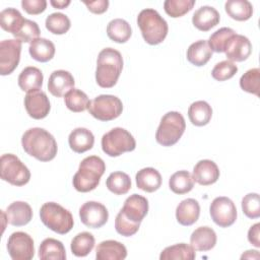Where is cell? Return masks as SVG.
Listing matches in <instances>:
<instances>
[{
  "label": "cell",
  "instance_id": "cell-1",
  "mask_svg": "<svg viewBox=\"0 0 260 260\" xmlns=\"http://www.w3.org/2000/svg\"><path fill=\"white\" fill-rule=\"evenodd\" d=\"M21 145L28 155L40 161L52 160L58 151L54 136L40 127L26 130L21 137Z\"/></svg>",
  "mask_w": 260,
  "mask_h": 260
},
{
  "label": "cell",
  "instance_id": "cell-2",
  "mask_svg": "<svg viewBox=\"0 0 260 260\" xmlns=\"http://www.w3.org/2000/svg\"><path fill=\"white\" fill-rule=\"evenodd\" d=\"M123 58L119 51L113 48L103 49L98 56L95 81L103 88L113 87L122 72Z\"/></svg>",
  "mask_w": 260,
  "mask_h": 260
},
{
  "label": "cell",
  "instance_id": "cell-3",
  "mask_svg": "<svg viewBox=\"0 0 260 260\" xmlns=\"http://www.w3.org/2000/svg\"><path fill=\"white\" fill-rule=\"evenodd\" d=\"M106 171L105 161L96 155L86 156L79 164L78 171L73 176V187L82 193L94 190Z\"/></svg>",
  "mask_w": 260,
  "mask_h": 260
},
{
  "label": "cell",
  "instance_id": "cell-4",
  "mask_svg": "<svg viewBox=\"0 0 260 260\" xmlns=\"http://www.w3.org/2000/svg\"><path fill=\"white\" fill-rule=\"evenodd\" d=\"M137 24L144 41L149 45L160 44L168 35L169 26L167 21L152 8H146L139 12Z\"/></svg>",
  "mask_w": 260,
  "mask_h": 260
},
{
  "label": "cell",
  "instance_id": "cell-5",
  "mask_svg": "<svg viewBox=\"0 0 260 260\" xmlns=\"http://www.w3.org/2000/svg\"><path fill=\"white\" fill-rule=\"evenodd\" d=\"M40 217L48 229L60 235L69 233L74 224L71 212L56 202L44 203L40 209Z\"/></svg>",
  "mask_w": 260,
  "mask_h": 260
},
{
  "label": "cell",
  "instance_id": "cell-6",
  "mask_svg": "<svg viewBox=\"0 0 260 260\" xmlns=\"http://www.w3.org/2000/svg\"><path fill=\"white\" fill-rule=\"evenodd\" d=\"M186 129V122L183 115L176 111L165 114L159 122L155 133V140L162 146L176 144Z\"/></svg>",
  "mask_w": 260,
  "mask_h": 260
},
{
  "label": "cell",
  "instance_id": "cell-7",
  "mask_svg": "<svg viewBox=\"0 0 260 260\" xmlns=\"http://www.w3.org/2000/svg\"><path fill=\"white\" fill-rule=\"evenodd\" d=\"M136 141L132 134L126 129L116 127L102 137V149L109 156L116 157L124 152L133 151Z\"/></svg>",
  "mask_w": 260,
  "mask_h": 260
},
{
  "label": "cell",
  "instance_id": "cell-8",
  "mask_svg": "<svg viewBox=\"0 0 260 260\" xmlns=\"http://www.w3.org/2000/svg\"><path fill=\"white\" fill-rule=\"evenodd\" d=\"M1 179L13 186H23L30 179V172L27 167L12 153L2 154L0 158Z\"/></svg>",
  "mask_w": 260,
  "mask_h": 260
},
{
  "label": "cell",
  "instance_id": "cell-9",
  "mask_svg": "<svg viewBox=\"0 0 260 260\" xmlns=\"http://www.w3.org/2000/svg\"><path fill=\"white\" fill-rule=\"evenodd\" d=\"M87 110L95 119L107 122L118 118L122 114L123 104L116 95L101 94L90 101Z\"/></svg>",
  "mask_w": 260,
  "mask_h": 260
},
{
  "label": "cell",
  "instance_id": "cell-10",
  "mask_svg": "<svg viewBox=\"0 0 260 260\" xmlns=\"http://www.w3.org/2000/svg\"><path fill=\"white\" fill-rule=\"evenodd\" d=\"M209 213L214 221L220 228H228L234 224L237 219V208L235 203L228 197L220 196L212 200Z\"/></svg>",
  "mask_w": 260,
  "mask_h": 260
},
{
  "label": "cell",
  "instance_id": "cell-11",
  "mask_svg": "<svg viewBox=\"0 0 260 260\" xmlns=\"http://www.w3.org/2000/svg\"><path fill=\"white\" fill-rule=\"evenodd\" d=\"M7 250L13 260H30L35 255L34 240L24 232H14L8 238Z\"/></svg>",
  "mask_w": 260,
  "mask_h": 260
},
{
  "label": "cell",
  "instance_id": "cell-12",
  "mask_svg": "<svg viewBox=\"0 0 260 260\" xmlns=\"http://www.w3.org/2000/svg\"><path fill=\"white\" fill-rule=\"evenodd\" d=\"M21 43L17 39L3 40L0 43V74L9 75L18 66Z\"/></svg>",
  "mask_w": 260,
  "mask_h": 260
},
{
  "label": "cell",
  "instance_id": "cell-13",
  "mask_svg": "<svg viewBox=\"0 0 260 260\" xmlns=\"http://www.w3.org/2000/svg\"><path fill=\"white\" fill-rule=\"evenodd\" d=\"M79 217L85 226L99 229L108 221L109 212L104 204L96 201H87L79 208Z\"/></svg>",
  "mask_w": 260,
  "mask_h": 260
},
{
  "label": "cell",
  "instance_id": "cell-14",
  "mask_svg": "<svg viewBox=\"0 0 260 260\" xmlns=\"http://www.w3.org/2000/svg\"><path fill=\"white\" fill-rule=\"evenodd\" d=\"M24 108L29 117L41 120L48 116L51 105L46 92L39 89L26 93L24 96Z\"/></svg>",
  "mask_w": 260,
  "mask_h": 260
},
{
  "label": "cell",
  "instance_id": "cell-15",
  "mask_svg": "<svg viewBox=\"0 0 260 260\" xmlns=\"http://www.w3.org/2000/svg\"><path fill=\"white\" fill-rule=\"evenodd\" d=\"M252 52V45L249 39L243 35L235 34L229 40L225 46V56L228 60L235 62H243L248 59Z\"/></svg>",
  "mask_w": 260,
  "mask_h": 260
},
{
  "label": "cell",
  "instance_id": "cell-16",
  "mask_svg": "<svg viewBox=\"0 0 260 260\" xmlns=\"http://www.w3.org/2000/svg\"><path fill=\"white\" fill-rule=\"evenodd\" d=\"M129 220L140 223L148 212V201L139 194L130 195L120 210Z\"/></svg>",
  "mask_w": 260,
  "mask_h": 260
},
{
  "label": "cell",
  "instance_id": "cell-17",
  "mask_svg": "<svg viewBox=\"0 0 260 260\" xmlns=\"http://www.w3.org/2000/svg\"><path fill=\"white\" fill-rule=\"evenodd\" d=\"M75 84L74 78L69 71L55 70L51 73L48 80V89L56 98L65 95Z\"/></svg>",
  "mask_w": 260,
  "mask_h": 260
},
{
  "label": "cell",
  "instance_id": "cell-18",
  "mask_svg": "<svg viewBox=\"0 0 260 260\" xmlns=\"http://www.w3.org/2000/svg\"><path fill=\"white\" fill-rule=\"evenodd\" d=\"M219 174V169L213 160L201 159L195 165L192 176L199 185L208 186L218 180Z\"/></svg>",
  "mask_w": 260,
  "mask_h": 260
},
{
  "label": "cell",
  "instance_id": "cell-19",
  "mask_svg": "<svg viewBox=\"0 0 260 260\" xmlns=\"http://www.w3.org/2000/svg\"><path fill=\"white\" fill-rule=\"evenodd\" d=\"M219 20L220 15L218 11L214 7L208 5H204L198 8L192 16L193 25L201 31H208L217 25Z\"/></svg>",
  "mask_w": 260,
  "mask_h": 260
},
{
  "label": "cell",
  "instance_id": "cell-20",
  "mask_svg": "<svg viewBox=\"0 0 260 260\" xmlns=\"http://www.w3.org/2000/svg\"><path fill=\"white\" fill-rule=\"evenodd\" d=\"M6 217L8 223L11 225L22 226L31 220L32 209L30 205L24 201H14L7 207Z\"/></svg>",
  "mask_w": 260,
  "mask_h": 260
},
{
  "label": "cell",
  "instance_id": "cell-21",
  "mask_svg": "<svg viewBox=\"0 0 260 260\" xmlns=\"http://www.w3.org/2000/svg\"><path fill=\"white\" fill-rule=\"evenodd\" d=\"M200 215V205L197 200L187 198L182 200L176 208L177 221L185 226L195 223Z\"/></svg>",
  "mask_w": 260,
  "mask_h": 260
},
{
  "label": "cell",
  "instance_id": "cell-22",
  "mask_svg": "<svg viewBox=\"0 0 260 260\" xmlns=\"http://www.w3.org/2000/svg\"><path fill=\"white\" fill-rule=\"evenodd\" d=\"M126 256V247L115 240L103 241L95 249L96 260H123Z\"/></svg>",
  "mask_w": 260,
  "mask_h": 260
},
{
  "label": "cell",
  "instance_id": "cell-23",
  "mask_svg": "<svg viewBox=\"0 0 260 260\" xmlns=\"http://www.w3.org/2000/svg\"><path fill=\"white\" fill-rule=\"evenodd\" d=\"M190 244L195 251H209L216 244V234L209 226H199L191 234Z\"/></svg>",
  "mask_w": 260,
  "mask_h": 260
},
{
  "label": "cell",
  "instance_id": "cell-24",
  "mask_svg": "<svg viewBox=\"0 0 260 260\" xmlns=\"http://www.w3.org/2000/svg\"><path fill=\"white\" fill-rule=\"evenodd\" d=\"M70 148L76 153H83L92 148L94 143V136L92 132L86 128H75L68 137Z\"/></svg>",
  "mask_w": 260,
  "mask_h": 260
},
{
  "label": "cell",
  "instance_id": "cell-25",
  "mask_svg": "<svg viewBox=\"0 0 260 260\" xmlns=\"http://www.w3.org/2000/svg\"><path fill=\"white\" fill-rule=\"evenodd\" d=\"M136 185L144 192L152 193L161 186V176L154 168H143L135 176Z\"/></svg>",
  "mask_w": 260,
  "mask_h": 260
},
{
  "label": "cell",
  "instance_id": "cell-26",
  "mask_svg": "<svg viewBox=\"0 0 260 260\" xmlns=\"http://www.w3.org/2000/svg\"><path fill=\"white\" fill-rule=\"evenodd\" d=\"M43 73L42 71L35 67L28 66L25 67L18 76V85L21 90L27 92L39 90L43 85Z\"/></svg>",
  "mask_w": 260,
  "mask_h": 260
},
{
  "label": "cell",
  "instance_id": "cell-27",
  "mask_svg": "<svg viewBox=\"0 0 260 260\" xmlns=\"http://www.w3.org/2000/svg\"><path fill=\"white\" fill-rule=\"evenodd\" d=\"M212 57V51L205 40H199L191 44L187 50V60L195 66L205 65Z\"/></svg>",
  "mask_w": 260,
  "mask_h": 260
},
{
  "label": "cell",
  "instance_id": "cell-28",
  "mask_svg": "<svg viewBox=\"0 0 260 260\" xmlns=\"http://www.w3.org/2000/svg\"><path fill=\"white\" fill-rule=\"evenodd\" d=\"M39 257L42 260H65L66 250L61 241L47 238L40 245Z\"/></svg>",
  "mask_w": 260,
  "mask_h": 260
},
{
  "label": "cell",
  "instance_id": "cell-29",
  "mask_svg": "<svg viewBox=\"0 0 260 260\" xmlns=\"http://www.w3.org/2000/svg\"><path fill=\"white\" fill-rule=\"evenodd\" d=\"M29 55L39 62H48L55 55V45L50 40L38 38L34 40L28 47Z\"/></svg>",
  "mask_w": 260,
  "mask_h": 260
},
{
  "label": "cell",
  "instance_id": "cell-30",
  "mask_svg": "<svg viewBox=\"0 0 260 260\" xmlns=\"http://www.w3.org/2000/svg\"><path fill=\"white\" fill-rule=\"evenodd\" d=\"M190 122L195 126H205L212 117V109L205 101H197L190 105L188 109Z\"/></svg>",
  "mask_w": 260,
  "mask_h": 260
},
{
  "label": "cell",
  "instance_id": "cell-31",
  "mask_svg": "<svg viewBox=\"0 0 260 260\" xmlns=\"http://www.w3.org/2000/svg\"><path fill=\"white\" fill-rule=\"evenodd\" d=\"M224 9L230 17L238 21L248 20L253 14V6L248 0H228Z\"/></svg>",
  "mask_w": 260,
  "mask_h": 260
},
{
  "label": "cell",
  "instance_id": "cell-32",
  "mask_svg": "<svg viewBox=\"0 0 260 260\" xmlns=\"http://www.w3.org/2000/svg\"><path fill=\"white\" fill-rule=\"evenodd\" d=\"M107 35L113 42L123 44L130 39L132 29L130 24L125 19L116 18L108 23Z\"/></svg>",
  "mask_w": 260,
  "mask_h": 260
},
{
  "label": "cell",
  "instance_id": "cell-33",
  "mask_svg": "<svg viewBox=\"0 0 260 260\" xmlns=\"http://www.w3.org/2000/svg\"><path fill=\"white\" fill-rule=\"evenodd\" d=\"M193 176L188 171H178L174 173L169 180V187L175 194H186L194 187Z\"/></svg>",
  "mask_w": 260,
  "mask_h": 260
},
{
  "label": "cell",
  "instance_id": "cell-34",
  "mask_svg": "<svg viewBox=\"0 0 260 260\" xmlns=\"http://www.w3.org/2000/svg\"><path fill=\"white\" fill-rule=\"evenodd\" d=\"M195 257V250L192 246L185 243L169 246L165 248L159 255L160 260H193Z\"/></svg>",
  "mask_w": 260,
  "mask_h": 260
},
{
  "label": "cell",
  "instance_id": "cell-35",
  "mask_svg": "<svg viewBox=\"0 0 260 260\" xmlns=\"http://www.w3.org/2000/svg\"><path fill=\"white\" fill-rule=\"evenodd\" d=\"M94 246V237L88 232L77 234L71 241L70 249L76 257H85L88 255Z\"/></svg>",
  "mask_w": 260,
  "mask_h": 260
},
{
  "label": "cell",
  "instance_id": "cell-36",
  "mask_svg": "<svg viewBox=\"0 0 260 260\" xmlns=\"http://www.w3.org/2000/svg\"><path fill=\"white\" fill-rule=\"evenodd\" d=\"M25 18L15 8H5L0 12V25L1 27L13 36L20 28Z\"/></svg>",
  "mask_w": 260,
  "mask_h": 260
},
{
  "label": "cell",
  "instance_id": "cell-37",
  "mask_svg": "<svg viewBox=\"0 0 260 260\" xmlns=\"http://www.w3.org/2000/svg\"><path fill=\"white\" fill-rule=\"evenodd\" d=\"M107 188L116 195H124L131 189V179L124 172H114L106 181Z\"/></svg>",
  "mask_w": 260,
  "mask_h": 260
},
{
  "label": "cell",
  "instance_id": "cell-38",
  "mask_svg": "<svg viewBox=\"0 0 260 260\" xmlns=\"http://www.w3.org/2000/svg\"><path fill=\"white\" fill-rule=\"evenodd\" d=\"M65 106L74 113H80L87 110L90 101L85 92L78 88H71L64 95Z\"/></svg>",
  "mask_w": 260,
  "mask_h": 260
},
{
  "label": "cell",
  "instance_id": "cell-39",
  "mask_svg": "<svg viewBox=\"0 0 260 260\" xmlns=\"http://www.w3.org/2000/svg\"><path fill=\"white\" fill-rule=\"evenodd\" d=\"M45 25L46 28L54 35H64L69 30L71 22L69 17L64 13L54 12L47 16Z\"/></svg>",
  "mask_w": 260,
  "mask_h": 260
},
{
  "label": "cell",
  "instance_id": "cell-40",
  "mask_svg": "<svg viewBox=\"0 0 260 260\" xmlns=\"http://www.w3.org/2000/svg\"><path fill=\"white\" fill-rule=\"evenodd\" d=\"M236 34L233 28L230 27H221L214 31L208 40V45L212 52L223 53L225 50V46L231 39Z\"/></svg>",
  "mask_w": 260,
  "mask_h": 260
},
{
  "label": "cell",
  "instance_id": "cell-41",
  "mask_svg": "<svg viewBox=\"0 0 260 260\" xmlns=\"http://www.w3.org/2000/svg\"><path fill=\"white\" fill-rule=\"evenodd\" d=\"M195 5V0H166L164 9L173 18L181 17L188 13Z\"/></svg>",
  "mask_w": 260,
  "mask_h": 260
},
{
  "label": "cell",
  "instance_id": "cell-42",
  "mask_svg": "<svg viewBox=\"0 0 260 260\" xmlns=\"http://www.w3.org/2000/svg\"><path fill=\"white\" fill-rule=\"evenodd\" d=\"M240 86L243 90L259 95L260 86V69L252 68L246 71L240 78Z\"/></svg>",
  "mask_w": 260,
  "mask_h": 260
},
{
  "label": "cell",
  "instance_id": "cell-43",
  "mask_svg": "<svg viewBox=\"0 0 260 260\" xmlns=\"http://www.w3.org/2000/svg\"><path fill=\"white\" fill-rule=\"evenodd\" d=\"M41 34L40 27L38 23L30 19H24L23 23L21 24L20 28L17 30V32L14 35L15 39L19 40L20 42L24 43H31L34 40L38 39Z\"/></svg>",
  "mask_w": 260,
  "mask_h": 260
},
{
  "label": "cell",
  "instance_id": "cell-44",
  "mask_svg": "<svg viewBox=\"0 0 260 260\" xmlns=\"http://www.w3.org/2000/svg\"><path fill=\"white\" fill-rule=\"evenodd\" d=\"M237 72L238 66L234 62L230 60H223L213 67L211 76L217 81H225L232 78Z\"/></svg>",
  "mask_w": 260,
  "mask_h": 260
},
{
  "label": "cell",
  "instance_id": "cell-45",
  "mask_svg": "<svg viewBox=\"0 0 260 260\" xmlns=\"http://www.w3.org/2000/svg\"><path fill=\"white\" fill-rule=\"evenodd\" d=\"M242 210L244 214L251 219L260 216V198L257 193H249L242 199Z\"/></svg>",
  "mask_w": 260,
  "mask_h": 260
},
{
  "label": "cell",
  "instance_id": "cell-46",
  "mask_svg": "<svg viewBox=\"0 0 260 260\" xmlns=\"http://www.w3.org/2000/svg\"><path fill=\"white\" fill-rule=\"evenodd\" d=\"M140 223H135L129 220L121 211L118 212L115 219V229L118 234L124 237H131L139 230Z\"/></svg>",
  "mask_w": 260,
  "mask_h": 260
},
{
  "label": "cell",
  "instance_id": "cell-47",
  "mask_svg": "<svg viewBox=\"0 0 260 260\" xmlns=\"http://www.w3.org/2000/svg\"><path fill=\"white\" fill-rule=\"evenodd\" d=\"M21 7L26 13L31 15H37L46 10L47 1L46 0H22Z\"/></svg>",
  "mask_w": 260,
  "mask_h": 260
},
{
  "label": "cell",
  "instance_id": "cell-48",
  "mask_svg": "<svg viewBox=\"0 0 260 260\" xmlns=\"http://www.w3.org/2000/svg\"><path fill=\"white\" fill-rule=\"evenodd\" d=\"M87 9L94 14H102L107 11L109 7L108 0H98V1H83Z\"/></svg>",
  "mask_w": 260,
  "mask_h": 260
},
{
  "label": "cell",
  "instance_id": "cell-49",
  "mask_svg": "<svg viewBox=\"0 0 260 260\" xmlns=\"http://www.w3.org/2000/svg\"><path fill=\"white\" fill-rule=\"evenodd\" d=\"M260 223L253 224L248 231V241L256 248L260 247Z\"/></svg>",
  "mask_w": 260,
  "mask_h": 260
},
{
  "label": "cell",
  "instance_id": "cell-50",
  "mask_svg": "<svg viewBox=\"0 0 260 260\" xmlns=\"http://www.w3.org/2000/svg\"><path fill=\"white\" fill-rule=\"evenodd\" d=\"M70 0H51L50 4L54 7V8H58V9H64L66 8L69 4H70Z\"/></svg>",
  "mask_w": 260,
  "mask_h": 260
},
{
  "label": "cell",
  "instance_id": "cell-51",
  "mask_svg": "<svg viewBox=\"0 0 260 260\" xmlns=\"http://www.w3.org/2000/svg\"><path fill=\"white\" fill-rule=\"evenodd\" d=\"M253 255H259V254H258V251H256V250H249V251H246V253L243 254V255L241 256V258H242V259H244V258H249V259H251V258H256V259H257V257H255V256H253Z\"/></svg>",
  "mask_w": 260,
  "mask_h": 260
}]
</instances>
